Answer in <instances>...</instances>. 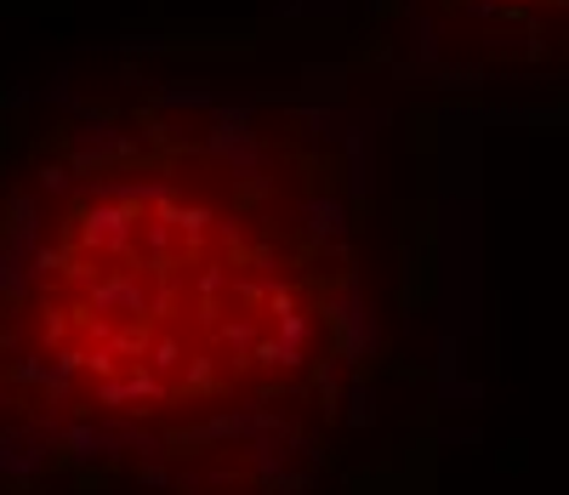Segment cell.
Segmentation results:
<instances>
[{
    "label": "cell",
    "mask_w": 569,
    "mask_h": 495,
    "mask_svg": "<svg viewBox=\"0 0 569 495\" xmlns=\"http://www.w3.org/2000/svg\"><path fill=\"white\" fill-rule=\"evenodd\" d=\"M376 341L342 86L131 69L0 142V495H308Z\"/></svg>",
    "instance_id": "1"
},
{
    "label": "cell",
    "mask_w": 569,
    "mask_h": 495,
    "mask_svg": "<svg viewBox=\"0 0 569 495\" xmlns=\"http://www.w3.org/2000/svg\"><path fill=\"white\" fill-rule=\"evenodd\" d=\"M382 63L467 103H569V0H382Z\"/></svg>",
    "instance_id": "2"
}]
</instances>
